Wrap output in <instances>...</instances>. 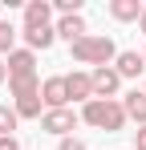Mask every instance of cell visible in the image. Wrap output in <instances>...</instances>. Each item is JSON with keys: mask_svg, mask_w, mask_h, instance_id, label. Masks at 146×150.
Returning <instances> with one entry per match:
<instances>
[{"mask_svg": "<svg viewBox=\"0 0 146 150\" xmlns=\"http://www.w3.org/2000/svg\"><path fill=\"white\" fill-rule=\"evenodd\" d=\"M4 69H8V93H12V110H16V118H21V122H28V118H37V122H41L45 105H41L37 53L12 49V53H8V61H4Z\"/></svg>", "mask_w": 146, "mask_h": 150, "instance_id": "6da1fadb", "label": "cell"}, {"mask_svg": "<svg viewBox=\"0 0 146 150\" xmlns=\"http://www.w3.org/2000/svg\"><path fill=\"white\" fill-rule=\"evenodd\" d=\"M81 122L94 126V130H101V134H118V130H126L130 118H126V110H122V98H114V101L94 98V101L81 105Z\"/></svg>", "mask_w": 146, "mask_h": 150, "instance_id": "7a4b0ae2", "label": "cell"}, {"mask_svg": "<svg viewBox=\"0 0 146 150\" xmlns=\"http://www.w3.org/2000/svg\"><path fill=\"white\" fill-rule=\"evenodd\" d=\"M73 61L77 65H114V57H118V45H114V37H106V33H89V37H81V41H73L69 45Z\"/></svg>", "mask_w": 146, "mask_h": 150, "instance_id": "3957f363", "label": "cell"}, {"mask_svg": "<svg viewBox=\"0 0 146 150\" xmlns=\"http://www.w3.org/2000/svg\"><path fill=\"white\" fill-rule=\"evenodd\" d=\"M77 122H81L77 110H45L41 114V130L53 134V138H69L73 130H77Z\"/></svg>", "mask_w": 146, "mask_h": 150, "instance_id": "277c9868", "label": "cell"}, {"mask_svg": "<svg viewBox=\"0 0 146 150\" xmlns=\"http://www.w3.org/2000/svg\"><path fill=\"white\" fill-rule=\"evenodd\" d=\"M41 105L45 110H73L69 93H65V73H53L41 81Z\"/></svg>", "mask_w": 146, "mask_h": 150, "instance_id": "5b68a950", "label": "cell"}, {"mask_svg": "<svg viewBox=\"0 0 146 150\" xmlns=\"http://www.w3.org/2000/svg\"><path fill=\"white\" fill-rule=\"evenodd\" d=\"M89 81H94V98H101V101H114V98H118V89H122V77H118L114 65L89 69Z\"/></svg>", "mask_w": 146, "mask_h": 150, "instance_id": "8992f818", "label": "cell"}, {"mask_svg": "<svg viewBox=\"0 0 146 150\" xmlns=\"http://www.w3.org/2000/svg\"><path fill=\"white\" fill-rule=\"evenodd\" d=\"M65 93H69V105H85V101H94V81H89V73L85 69H73V73H65Z\"/></svg>", "mask_w": 146, "mask_h": 150, "instance_id": "52a82bcc", "label": "cell"}, {"mask_svg": "<svg viewBox=\"0 0 146 150\" xmlns=\"http://www.w3.org/2000/svg\"><path fill=\"white\" fill-rule=\"evenodd\" d=\"M114 69H118L122 81H126V77H142V73H146V61H142V53H138V49H118Z\"/></svg>", "mask_w": 146, "mask_h": 150, "instance_id": "ba28073f", "label": "cell"}, {"mask_svg": "<svg viewBox=\"0 0 146 150\" xmlns=\"http://www.w3.org/2000/svg\"><path fill=\"white\" fill-rule=\"evenodd\" d=\"M53 28H57V37H61L65 45L81 41V37H89V25H85V16H81V12H73V16H61Z\"/></svg>", "mask_w": 146, "mask_h": 150, "instance_id": "9c48e42d", "label": "cell"}, {"mask_svg": "<svg viewBox=\"0 0 146 150\" xmlns=\"http://www.w3.org/2000/svg\"><path fill=\"white\" fill-rule=\"evenodd\" d=\"M106 12H110L118 25H130V21H142L146 4H142V0H110V4H106Z\"/></svg>", "mask_w": 146, "mask_h": 150, "instance_id": "30bf717a", "label": "cell"}, {"mask_svg": "<svg viewBox=\"0 0 146 150\" xmlns=\"http://www.w3.org/2000/svg\"><path fill=\"white\" fill-rule=\"evenodd\" d=\"M53 25V0H28L24 4V28H45Z\"/></svg>", "mask_w": 146, "mask_h": 150, "instance_id": "8fae6325", "label": "cell"}, {"mask_svg": "<svg viewBox=\"0 0 146 150\" xmlns=\"http://www.w3.org/2000/svg\"><path fill=\"white\" fill-rule=\"evenodd\" d=\"M21 37H24V49L28 53H45V49H53V41H57V28L53 25H45V28H21Z\"/></svg>", "mask_w": 146, "mask_h": 150, "instance_id": "7c38bea8", "label": "cell"}, {"mask_svg": "<svg viewBox=\"0 0 146 150\" xmlns=\"http://www.w3.org/2000/svg\"><path fill=\"white\" fill-rule=\"evenodd\" d=\"M122 110H126V118H130V122L146 126V93H142V89H130V93L122 98Z\"/></svg>", "mask_w": 146, "mask_h": 150, "instance_id": "4fadbf2b", "label": "cell"}, {"mask_svg": "<svg viewBox=\"0 0 146 150\" xmlns=\"http://www.w3.org/2000/svg\"><path fill=\"white\" fill-rule=\"evenodd\" d=\"M16 126H21V118H16V110L0 101V138H12V130H16Z\"/></svg>", "mask_w": 146, "mask_h": 150, "instance_id": "5bb4252c", "label": "cell"}, {"mask_svg": "<svg viewBox=\"0 0 146 150\" xmlns=\"http://www.w3.org/2000/svg\"><path fill=\"white\" fill-rule=\"evenodd\" d=\"M16 37H21L16 28L8 25V21H0V53H12V45H16Z\"/></svg>", "mask_w": 146, "mask_h": 150, "instance_id": "9a60e30c", "label": "cell"}, {"mask_svg": "<svg viewBox=\"0 0 146 150\" xmlns=\"http://www.w3.org/2000/svg\"><path fill=\"white\" fill-rule=\"evenodd\" d=\"M57 150H85V142H81V138H61V142H57Z\"/></svg>", "mask_w": 146, "mask_h": 150, "instance_id": "2e32d148", "label": "cell"}, {"mask_svg": "<svg viewBox=\"0 0 146 150\" xmlns=\"http://www.w3.org/2000/svg\"><path fill=\"white\" fill-rule=\"evenodd\" d=\"M134 150H146V126L134 130Z\"/></svg>", "mask_w": 146, "mask_h": 150, "instance_id": "e0dca14e", "label": "cell"}, {"mask_svg": "<svg viewBox=\"0 0 146 150\" xmlns=\"http://www.w3.org/2000/svg\"><path fill=\"white\" fill-rule=\"evenodd\" d=\"M0 150H21V142H16V134H12V138H0Z\"/></svg>", "mask_w": 146, "mask_h": 150, "instance_id": "ac0fdd59", "label": "cell"}, {"mask_svg": "<svg viewBox=\"0 0 146 150\" xmlns=\"http://www.w3.org/2000/svg\"><path fill=\"white\" fill-rule=\"evenodd\" d=\"M4 81H8V69H4V61H0V85H4Z\"/></svg>", "mask_w": 146, "mask_h": 150, "instance_id": "d6986e66", "label": "cell"}, {"mask_svg": "<svg viewBox=\"0 0 146 150\" xmlns=\"http://www.w3.org/2000/svg\"><path fill=\"white\" fill-rule=\"evenodd\" d=\"M138 28H142V33H146V12H142V21H138Z\"/></svg>", "mask_w": 146, "mask_h": 150, "instance_id": "ffe728a7", "label": "cell"}, {"mask_svg": "<svg viewBox=\"0 0 146 150\" xmlns=\"http://www.w3.org/2000/svg\"><path fill=\"white\" fill-rule=\"evenodd\" d=\"M142 61H146V49H142Z\"/></svg>", "mask_w": 146, "mask_h": 150, "instance_id": "44dd1931", "label": "cell"}, {"mask_svg": "<svg viewBox=\"0 0 146 150\" xmlns=\"http://www.w3.org/2000/svg\"><path fill=\"white\" fill-rule=\"evenodd\" d=\"M142 93H146V85H142Z\"/></svg>", "mask_w": 146, "mask_h": 150, "instance_id": "7402d4cb", "label": "cell"}]
</instances>
